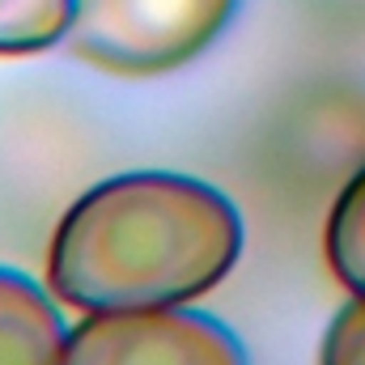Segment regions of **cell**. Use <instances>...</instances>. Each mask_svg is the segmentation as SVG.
<instances>
[{
    "mask_svg": "<svg viewBox=\"0 0 365 365\" xmlns=\"http://www.w3.org/2000/svg\"><path fill=\"white\" fill-rule=\"evenodd\" d=\"M77 0H0V56H38L68 38Z\"/></svg>",
    "mask_w": 365,
    "mask_h": 365,
    "instance_id": "cell-6",
    "label": "cell"
},
{
    "mask_svg": "<svg viewBox=\"0 0 365 365\" xmlns=\"http://www.w3.org/2000/svg\"><path fill=\"white\" fill-rule=\"evenodd\" d=\"M68 331L56 293L17 268H0V365H64Z\"/></svg>",
    "mask_w": 365,
    "mask_h": 365,
    "instance_id": "cell-4",
    "label": "cell"
},
{
    "mask_svg": "<svg viewBox=\"0 0 365 365\" xmlns=\"http://www.w3.org/2000/svg\"><path fill=\"white\" fill-rule=\"evenodd\" d=\"M242 212L195 175L128 170L81 191L47 251V289L81 310L191 306L234 272Z\"/></svg>",
    "mask_w": 365,
    "mask_h": 365,
    "instance_id": "cell-1",
    "label": "cell"
},
{
    "mask_svg": "<svg viewBox=\"0 0 365 365\" xmlns=\"http://www.w3.org/2000/svg\"><path fill=\"white\" fill-rule=\"evenodd\" d=\"M64 365H247V349L195 306L93 310L68 331Z\"/></svg>",
    "mask_w": 365,
    "mask_h": 365,
    "instance_id": "cell-3",
    "label": "cell"
},
{
    "mask_svg": "<svg viewBox=\"0 0 365 365\" xmlns=\"http://www.w3.org/2000/svg\"><path fill=\"white\" fill-rule=\"evenodd\" d=\"M242 0H77L68 47L110 77H162L200 60Z\"/></svg>",
    "mask_w": 365,
    "mask_h": 365,
    "instance_id": "cell-2",
    "label": "cell"
},
{
    "mask_svg": "<svg viewBox=\"0 0 365 365\" xmlns=\"http://www.w3.org/2000/svg\"><path fill=\"white\" fill-rule=\"evenodd\" d=\"M323 251L336 280L349 293H365V166L344 182V191L331 204Z\"/></svg>",
    "mask_w": 365,
    "mask_h": 365,
    "instance_id": "cell-5",
    "label": "cell"
},
{
    "mask_svg": "<svg viewBox=\"0 0 365 365\" xmlns=\"http://www.w3.org/2000/svg\"><path fill=\"white\" fill-rule=\"evenodd\" d=\"M319 365H365V293H353L327 323Z\"/></svg>",
    "mask_w": 365,
    "mask_h": 365,
    "instance_id": "cell-7",
    "label": "cell"
}]
</instances>
